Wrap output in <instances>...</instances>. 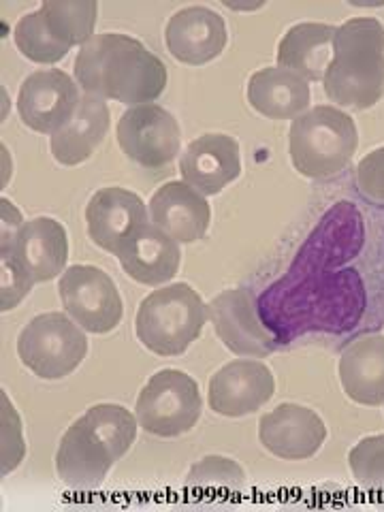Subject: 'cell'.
Masks as SVG:
<instances>
[{
    "mask_svg": "<svg viewBox=\"0 0 384 512\" xmlns=\"http://www.w3.org/2000/svg\"><path fill=\"white\" fill-rule=\"evenodd\" d=\"M77 86L99 99L124 105H148L167 88V67L139 39L103 32L77 52Z\"/></svg>",
    "mask_w": 384,
    "mask_h": 512,
    "instance_id": "1",
    "label": "cell"
},
{
    "mask_svg": "<svg viewBox=\"0 0 384 512\" xmlns=\"http://www.w3.org/2000/svg\"><path fill=\"white\" fill-rule=\"evenodd\" d=\"M137 416L118 404H96L64 431L56 453V472L73 491L103 485L137 438Z\"/></svg>",
    "mask_w": 384,
    "mask_h": 512,
    "instance_id": "2",
    "label": "cell"
},
{
    "mask_svg": "<svg viewBox=\"0 0 384 512\" xmlns=\"http://www.w3.org/2000/svg\"><path fill=\"white\" fill-rule=\"evenodd\" d=\"M327 99L355 111L372 109L384 96V26L352 18L335 28L333 58L325 79Z\"/></svg>",
    "mask_w": 384,
    "mask_h": 512,
    "instance_id": "3",
    "label": "cell"
},
{
    "mask_svg": "<svg viewBox=\"0 0 384 512\" xmlns=\"http://www.w3.org/2000/svg\"><path fill=\"white\" fill-rule=\"evenodd\" d=\"M69 259L67 229L54 218L39 216L3 227L0 267H3V312L13 310L30 288L64 274Z\"/></svg>",
    "mask_w": 384,
    "mask_h": 512,
    "instance_id": "4",
    "label": "cell"
},
{
    "mask_svg": "<svg viewBox=\"0 0 384 512\" xmlns=\"http://www.w3.org/2000/svg\"><path fill=\"white\" fill-rule=\"evenodd\" d=\"M359 148L357 124L342 109L318 105L291 124L288 154L293 167L312 180L342 173Z\"/></svg>",
    "mask_w": 384,
    "mask_h": 512,
    "instance_id": "5",
    "label": "cell"
},
{
    "mask_svg": "<svg viewBox=\"0 0 384 512\" xmlns=\"http://www.w3.org/2000/svg\"><path fill=\"white\" fill-rule=\"evenodd\" d=\"M207 316L201 295L186 282L158 288L139 303L135 333L158 357H180L197 342Z\"/></svg>",
    "mask_w": 384,
    "mask_h": 512,
    "instance_id": "6",
    "label": "cell"
},
{
    "mask_svg": "<svg viewBox=\"0 0 384 512\" xmlns=\"http://www.w3.org/2000/svg\"><path fill=\"white\" fill-rule=\"evenodd\" d=\"M96 13L94 0H45L32 13L15 24L13 41L24 58L37 64H54L94 37Z\"/></svg>",
    "mask_w": 384,
    "mask_h": 512,
    "instance_id": "7",
    "label": "cell"
},
{
    "mask_svg": "<svg viewBox=\"0 0 384 512\" xmlns=\"http://www.w3.org/2000/svg\"><path fill=\"white\" fill-rule=\"evenodd\" d=\"M18 355L41 380L71 376L88 355V338L75 320L60 312L39 314L20 331Z\"/></svg>",
    "mask_w": 384,
    "mask_h": 512,
    "instance_id": "8",
    "label": "cell"
},
{
    "mask_svg": "<svg viewBox=\"0 0 384 512\" xmlns=\"http://www.w3.org/2000/svg\"><path fill=\"white\" fill-rule=\"evenodd\" d=\"M201 410L203 402L195 378L180 370H160L141 389L135 416L148 434L178 438L197 425Z\"/></svg>",
    "mask_w": 384,
    "mask_h": 512,
    "instance_id": "9",
    "label": "cell"
},
{
    "mask_svg": "<svg viewBox=\"0 0 384 512\" xmlns=\"http://www.w3.org/2000/svg\"><path fill=\"white\" fill-rule=\"evenodd\" d=\"M58 295L64 310L84 331H114L124 314L116 282L94 265H73L60 276Z\"/></svg>",
    "mask_w": 384,
    "mask_h": 512,
    "instance_id": "10",
    "label": "cell"
},
{
    "mask_svg": "<svg viewBox=\"0 0 384 512\" xmlns=\"http://www.w3.org/2000/svg\"><path fill=\"white\" fill-rule=\"evenodd\" d=\"M116 137L122 152L143 169H163L180 154V124L156 103L128 107L118 120Z\"/></svg>",
    "mask_w": 384,
    "mask_h": 512,
    "instance_id": "11",
    "label": "cell"
},
{
    "mask_svg": "<svg viewBox=\"0 0 384 512\" xmlns=\"http://www.w3.org/2000/svg\"><path fill=\"white\" fill-rule=\"evenodd\" d=\"M82 103L79 86L69 73L43 69L30 73L18 94L22 122L41 135H54L67 126Z\"/></svg>",
    "mask_w": 384,
    "mask_h": 512,
    "instance_id": "12",
    "label": "cell"
},
{
    "mask_svg": "<svg viewBox=\"0 0 384 512\" xmlns=\"http://www.w3.org/2000/svg\"><path fill=\"white\" fill-rule=\"evenodd\" d=\"M218 340L237 357H267L276 350V338L261 323L250 288H229L207 306Z\"/></svg>",
    "mask_w": 384,
    "mask_h": 512,
    "instance_id": "13",
    "label": "cell"
},
{
    "mask_svg": "<svg viewBox=\"0 0 384 512\" xmlns=\"http://www.w3.org/2000/svg\"><path fill=\"white\" fill-rule=\"evenodd\" d=\"M276 393V380L261 361H231L210 378L207 402L210 408L229 419L261 410Z\"/></svg>",
    "mask_w": 384,
    "mask_h": 512,
    "instance_id": "14",
    "label": "cell"
},
{
    "mask_svg": "<svg viewBox=\"0 0 384 512\" xmlns=\"http://www.w3.org/2000/svg\"><path fill=\"white\" fill-rule=\"evenodd\" d=\"M259 440L271 455L286 461L314 457L327 440V427L320 416L299 404H280L263 414Z\"/></svg>",
    "mask_w": 384,
    "mask_h": 512,
    "instance_id": "15",
    "label": "cell"
},
{
    "mask_svg": "<svg viewBox=\"0 0 384 512\" xmlns=\"http://www.w3.org/2000/svg\"><path fill=\"white\" fill-rule=\"evenodd\" d=\"M229 32L220 13L210 7L192 5L173 13L165 28L169 54L190 67L216 60L227 47Z\"/></svg>",
    "mask_w": 384,
    "mask_h": 512,
    "instance_id": "16",
    "label": "cell"
},
{
    "mask_svg": "<svg viewBox=\"0 0 384 512\" xmlns=\"http://www.w3.org/2000/svg\"><path fill=\"white\" fill-rule=\"evenodd\" d=\"M180 171L184 182L203 197L220 195L242 173L237 139L222 133L197 137L180 156Z\"/></svg>",
    "mask_w": 384,
    "mask_h": 512,
    "instance_id": "17",
    "label": "cell"
},
{
    "mask_svg": "<svg viewBox=\"0 0 384 512\" xmlns=\"http://www.w3.org/2000/svg\"><path fill=\"white\" fill-rule=\"evenodd\" d=\"M116 256L124 274L146 286L167 284L178 274L182 263L180 244L152 222H143L128 235Z\"/></svg>",
    "mask_w": 384,
    "mask_h": 512,
    "instance_id": "18",
    "label": "cell"
},
{
    "mask_svg": "<svg viewBox=\"0 0 384 512\" xmlns=\"http://www.w3.org/2000/svg\"><path fill=\"white\" fill-rule=\"evenodd\" d=\"M152 224L178 244H195L212 222L210 203L186 182H167L150 199Z\"/></svg>",
    "mask_w": 384,
    "mask_h": 512,
    "instance_id": "19",
    "label": "cell"
},
{
    "mask_svg": "<svg viewBox=\"0 0 384 512\" xmlns=\"http://www.w3.org/2000/svg\"><path fill=\"white\" fill-rule=\"evenodd\" d=\"M146 203L135 192L107 186L96 190L86 207L88 235L105 252L116 254L120 244L146 222Z\"/></svg>",
    "mask_w": 384,
    "mask_h": 512,
    "instance_id": "20",
    "label": "cell"
},
{
    "mask_svg": "<svg viewBox=\"0 0 384 512\" xmlns=\"http://www.w3.org/2000/svg\"><path fill=\"white\" fill-rule=\"evenodd\" d=\"M340 382L352 402L384 404V335H363L342 350Z\"/></svg>",
    "mask_w": 384,
    "mask_h": 512,
    "instance_id": "21",
    "label": "cell"
},
{
    "mask_svg": "<svg viewBox=\"0 0 384 512\" xmlns=\"http://www.w3.org/2000/svg\"><path fill=\"white\" fill-rule=\"evenodd\" d=\"M109 107L99 96H82L75 116L52 135L50 148L56 163L64 167L82 165L101 146L109 131Z\"/></svg>",
    "mask_w": 384,
    "mask_h": 512,
    "instance_id": "22",
    "label": "cell"
},
{
    "mask_svg": "<svg viewBox=\"0 0 384 512\" xmlns=\"http://www.w3.org/2000/svg\"><path fill=\"white\" fill-rule=\"evenodd\" d=\"M310 84L282 67L256 71L248 82V103L269 120H291L310 107Z\"/></svg>",
    "mask_w": 384,
    "mask_h": 512,
    "instance_id": "23",
    "label": "cell"
},
{
    "mask_svg": "<svg viewBox=\"0 0 384 512\" xmlns=\"http://www.w3.org/2000/svg\"><path fill=\"white\" fill-rule=\"evenodd\" d=\"M335 28L329 24L303 22L288 28L278 45V67L297 73L306 82L325 79L333 58Z\"/></svg>",
    "mask_w": 384,
    "mask_h": 512,
    "instance_id": "24",
    "label": "cell"
},
{
    "mask_svg": "<svg viewBox=\"0 0 384 512\" xmlns=\"http://www.w3.org/2000/svg\"><path fill=\"white\" fill-rule=\"evenodd\" d=\"M246 474L233 459L210 455L201 459L186 474L184 487L195 491H242Z\"/></svg>",
    "mask_w": 384,
    "mask_h": 512,
    "instance_id": "25",
    "label": "cell"
},
{
    "mask_svg": "<svg viewBox=\"0 0 384 512\" xmlns=\"http://www.w3.org/2000/svg\"><path fill=\"white\" fill-rule=\"evenodd\" d=\"M352 476L365 491H384V434L363 438L348 453Z\"/></svg>",
    "mask_w": 384,
    "mask_h": 512,
    "instance_id": "26",
    "label": "cell"
},
{
    "mask_svg": "<svg viewBox=\"0 0 384 512\" xmlns=\"http://www.w3.org/2000/svg\"><path fill=\"white\" fill-rule=\"evenodd\" d=\"M357 188L361 197L384 207V148L367 154L357 167Z\"/></svg>",
    "mask_w": 384,
    "mask_h": 512,
    "instance_id": "27",
    "label": "cell"
}]
</instances>
